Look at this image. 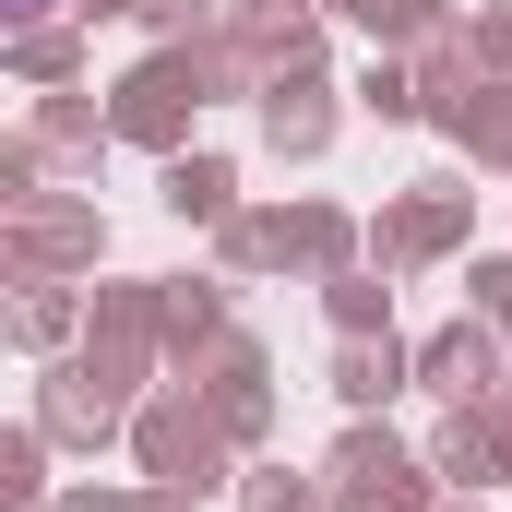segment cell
Listing matches in <instances>:
<instances>
[{
  "instance_id": "cell-1",
  "label": "cell",
  "mask_w": 512,
  "mask_h": 512,
  "mask_svg": "<svg viewBox=\"0 0 512 512\" xmlns=\"http://www.w3.org/2000/svg\"><path fill=\"white\" fill-rule=\"evenodd\" d=\"M24 12H36V0H24Z\"/></svg>"
}]
</instances>
